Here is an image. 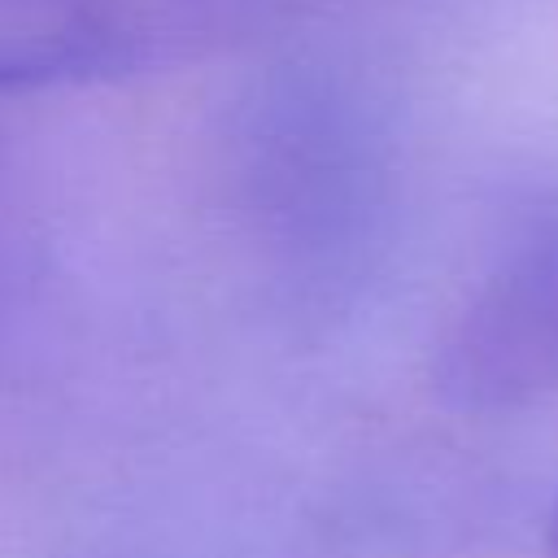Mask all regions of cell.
I'll use <instances>...</instances> for the list:
<instances>
[{
	"mask_svg": "<svg viewBox=\"0 0 558 558\" xmlns=\"http://www.w3.org/2000/svg\"><path fill=\"white\" fill-rule=\"evenodd\" d=\"M314 0H0V92L179 70L292 26Z\"/></svg>",
	"mask_w": 558,
	"mask_h": 558,
	"instance_id": "cell-1",
	"label": "cell"
},
{
	"mask_svg": "<svg viewBox=\"0 0 558 558\" xmlns=\"http://www.w3.org/2000/svg\"><path fill=\"white\" fill-rule=\"evenodd\" d=\"M436 388L462 410L558 392V231L510 253L436 349Z\"/></svg>",
	"mask_w": 558,
	"mask_h": 558,
	"instance_id": "cell-2",
	"label": "cell"
},
{
	"mask_svg": "<svg viewBox=\"0 0 558 558\" xmlns=\"http://www.w3.org/2000/svg\"><path fill=\"white\" fill-rule=\"evenodd\" d=\"M545 549H549V558H558V501H554L549 523H545Z\"/></svg>",
	"mask_w": 558,
	"mask_h": 558,
	"instance_id": "cell-3",
	"label": "cell"
}]
</instances>
